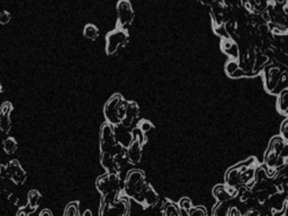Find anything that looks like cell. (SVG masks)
<instances>
[{
    "label": "cell",
    "instance_id": "6da1fadb",
    "mask_svg": "<svg viewBox=\"0 0 288 216\" xmlns=\"http://www.w3.org/2000/svg\"><path fill=\"white\" fill-rule=\"evenodd\" d=\"M125 147L118 142L115 135L114 125L109 122H105L100 127L99 133V150L100 153H109L111 155H118L124 151Z\"/></svg>",
    "mask_w": 288,
    "mask_h": 216
},
{
    "label": "cell",
    "instance_id": "7a4b0ae2",
    "mask_svg": "<svg viewBox=\"0 0 288 216\" xmlns=\"http://www.w3.org/2000/svg\"><path fill=\"white\" fill-rule=\"evenodd\" d=\"M129 101L125 100L121 94H114L104 106V116L106 122H109L113 125H118L122 123L126 109V105Z\"/></svg>",
    "mask_w": 288,
    "mask_h": 216
},
{
    "label": "cell",
    "instance_id": "3957f363",
    "mask_svg": "<svg viewBox=\"0 0 288 216\" xmlns=\"http://www.w3.org/2000/svg\"><path fill=\"white\" fill-rule=\"evenodd\" d=\"M146 184L148 182H146L144 171L141 169H132L126 174L123 192L126 196H129V198L135 199L145 187Z\"/></svg>",
    "mask_w": 288,
    "mask_h": 216
},
{
    "label": "cell",
    "instance_id": "277c9868",
    "mask_svg": "<svg viewBox=\"0 0 288 216\" xmlns=\"http://www.w3.org/2000/svg\"><path fill=\"white\" fill-rule=\"evenodd\" d=\"M129 32L125 28L117 27L114 31L109 32L106 35V54L107 55H114L118 52V50L126 45L129 42Z\"/></svg>",
    "mask_w": 288,
    "mask_h": 216
},
{
    "label": "cell",
    "instance_id": "5b68a950",
    "mask_svg": "<svg viewBox=\"0 0 288 216\" xmlns=\"http://www.w3.org/2000/svg\"><path fill=\"white\" fill-rule=\"evenodd\" d=\"M122 179L119 173H108L97 178L96 180V188L101 196H106L109 194H118L121 192Z\"/></svg>",
    "mask_w": 288,
    "mask_h": 216
},
{
    "label": "cell",
    "instance_id": "8992f818",
    "mask_svg": "<svg viewBox=\"0 0 288 216\" xmlns=\"http://www.w3.org/2000/svg\"><path fill=\"white\" fill-rule=\"evenodd\" d=\"M129 197L124 195H119L117 199L110 204H100L99 207V215H118L126 216L129 214Z\"/></svg>",
    "mask_w": 288,
    "mask_h": 216
},
{
    "label": "cell",
    "instance_id": "52a82bcc",
    "mask_svg": "<svg viewBox=\"0 0 288 216\" xmlns=\"http://www.w3.org/2000/svg\"><path fill=\"white\" fill-rule=\"evenodd\" d=\"M117 9V27L127 29L134 20L135 13L133 10L129 0H119L116 6Z\"/></svg>",
    "mask_w": 288,
    "mask_h": 216
},
{
    "label": "cell",
    "instance_id": "ba28073f",
    "mask_svg": "<svg viewBox=\"0 0 288 216\" xmlns=\"http://www.w3.org/2000/svg\"><path fill=\"white\" fill-rule=\"evenodd\" d=\"M135 200L139 204H141L144 208H152L158 205V203L160 202V197L159 194L154 190L152 186L150 184H146L143 190L135 198Z\"/></svg>",
    "mask_w": 288,
    "mask_h": 216
},
{
    "label": "cell",
    "instance_id": "9c48e42d",
    "mask_svg": "<svg viewBox=\"0 0 288 216\" xmlns=\"http://www.w3.org/2000/svg\"><path fill=\"white\" fill-rule=\"evenodd\" d=\"M232 11H233L232 9H230L229 7H226L225 5L223 4V1H215L211 6V14H212L213 18V24L214 25L225 24L226 21H229L232 18L231 17Z\"/></svg>",
    "mask_w": 288,
    "mask_h": 216
},
{
    "label": "cell",
    "instance_id": "30bf717a",
    "mask_svg": "<svg viewBox=\"0 0 288 216\" xmlns=\"http://www.w3.org/2000/svg\"><path fill=\"white\" fill-rule=\"evenodd\" d=\"M7 172L8 178L15 185H24L27 179V173L25 172L18 160H11L7 164Z\"/></svg>",
    "mask_w": 288,
    "mask_h": 216
},
{
    "label": "cell",
    "instance_id": "8fae6325",
    "mask_svg": "<svg viewBox=\"0 0 288 216\" xmlns=\"http://www.w3.org/2000/svg\"><path fill=\"white\" fill-rule=\"evenodd\" d=\"M212 194L217 202H230L239 195V188L230 187L227 185H216L213 188Z\"/></svg>",
    "mask_w": 288,
    "mask_h": 216
},
{
    "label": "cell",
    "instance_id": "7c38bea8",
    "mask_svg": "<svg viewBox=\"0 0 288 216\" xmlns=\"http://www.w3.org/2000/svg\"><path fill=\"white\" fill-rule=\"evenodd\" d=\"M144 143L136 136H133L131 144L127 147V157L129 164H139L142 159V150Z\"/></svg>",
    "mask_w": 288,
    "mask_h": 216
},
{
    "label": "cell",
    "instance_id": "4fadbf2b",
    "mask_svg": "<svg viewBox=\"0 0 288 216\" xmlns=\"http://www.w3.org/2000/svg\"><path fill=\"white\" fill-rule=\"evenodd\" d=\"M11 112H13V105L9 101H5L0 108V128L5 134H8L10 131Z\"/></svg>",
    "mask_w": 288,
    "mask_h": 216
},
{
    "label": "cell",
    "instance_id": "5bb4252c",
    "mask_svg": "<svg viewBox=\"0 0 288 216\" xmlns=\"http://www.w3.org/2000/svg\"><path fill=\"white\" fill-rule=\"evenodd\" d=\"M281 78V72L277 66H269L264 72V80H266V89L268 91H272L276 89Z\"/></svg>",
    "mask_w": 288,
    "mask_h": 216
},
{
    "label": "cell",
    "instance_id": "9a60e30c",
    "mask_svg": "<svg viewBox=\"0 0 288 216\" xmlns=\"http://www.w3.org/2000/svg\"><path fill=\"white\" fill-rule=\"evenodd\" d=\"M140 115V107L137 102L135 101H129L127 105H126V109H125V114H124V117L122 119V123L125 127H131V125L133 124V122L135 121Z\"/></svg>",
    "mask_w": 288,
    "mask_h": 216
},
{
    "label": "cell",
    "instance_id": "2e32d148",
    "mask_svg": "<svg viewBox=\"0 0 288 216\" xmlns=\"http://www.w3.org/2000/svg\"><path fill=\"white\" fill-rule=\"evenodd\" d=\"M100 163L108 173H119L121 166L114 155L109 153H100Z\"/></svg>",
    "mask_w": 288,
    "mask_h": 216
},
{
    "label": "cell",
    "instance_id": "e0dca14e",
    "mask_svg": "<svg viewBox=\"0 0 288 216\" xmlns=\"http://www.w3.org/2000/svg\"><path fill=\"white\" fill-rule=\"evenodd\" d=\"M221 50L223 53H225L226 55L230 56V59L238 60L240 58V49L238 44L232 39V37L230 39H223L221 41Z\"/></svg>",
    "mask_w": 288,
    "mask_h": 216
},
{
    "label": "cell",
    "instance_id": "ac0fdd59",
    "mask_svg": "<svg viewBox=\"0 0 288 216\" xmlns=\"http://www.w3.org/2000/svg\"><path fill=\"white\" fill-rule=\"evenodd\" d=\"M115 128V135H116V139L121 144H123L125 147H127L131 144L133 140V134L132 133L127 132V127L123 125V124H118V125L114 126Z\"/></svg>",
    "mask_w": 288,
    "mask_h": 216
},
{
    "label": "cell",
    "instance_id": "d6986e66",
    "mask_svg": "<svg viewBox=\"0 0 288 216\" xmlns=\"http://www.w3.org/2000/svg\"><path fill=\"white\" fill-rule=\"evenodd\" d=\"M161 214L166 216H180V206L169 199H166L164 205L162 206Z\"/></svg>",
    "mask_w": 288,
    "mask_h": 216
},
{
    "label": "cell",
    "instance_id": "ffe728a7",
    "mask_svg": "<svg viewBox=\"0 0 288 216\" xmlns=\"http://www.w3.org/2000/svg\"><path fill=\"white\" fill-rule=\"evenodd\" d=\"M41 199H42V195L41 192L36 190V189H32L29 190L27 194V204L31 206L32 208L36 209L41 203Z\"/></svg>",
    "mask_w": 288,
    "mask_h": 216
},
{
    "label": "cell",
    "instance_id": "44dd1931",
    "mask_svg": "<svg viewBox=\"0 0 288 216\" xmlns=\"http://www.w3.org/2000/svg\"><path fill=\"white\" fill-rule=\"evenodd\" d=\"M84 36L87 39L95 41V39H97V37L99 36V29H98V27L96 25L87 24L84 28Z\"/></svg>",
    "mask_w": 288,
    "mask_h": 216
},
{
    "label": "cell",
    "instance_id": "7402d4cb",
    "mask_svg": "<svg viewBox=\"0 0 288 216\" xmlns=\"http://www.w3.org/2000/svg\"><path fill=\"white\" fill-rule=\"evenodd\" d=\"M277 107L281 113H284V114H287L288 115V89L282 90L281 91V94L279 95Z\"/></svg>",
    "mask_w": 288,
    "mask_h": 216
},
{
    "label": "cell",
    "instance_id": "603a6c76",
    "mask_svg": "<svg viewBox=\"0 0 288 216\" xmlns=\"http://www.w3.org/2000/svg\"><path fill=\"white\" fill-rule=\"evenodd\" d=\"M17 147H18L17 141H16L14 137L9 136V137H7V139L5 140L4 149H5V151H6V153H7V154L15 153V152H16V150H17Z\"/></svg>",
    "mask_w": 288,
    "mask_h": 216
},
{
    "label": "cell",
    "instance_id": "cb8c5ba5",
    "mask_svg": "<svg viewBox=\"0 0 288 216\" xmlns=\"http://www.w3.org/2000/svg\"><path fill=\"white\" fill-rule=\"evenodd\" d=\"M231 206L229 205V202H219L217 205L214 206V209H213V215H227L229 213V209Z\"/></svg>",
    "mask_w": 288,
    "mask_h": 216
},
{
    "label": "cell",
    "instance_id": "d4e9b609",
    "mask_svg": "<svg viewBox=\"0 0 288 216\" xmlns=\"http://www.w3.org/2000/svg\"><path fill=\"white\" fill-rule=\"evenodd\" d=\"M268 62V56L264 54H256V60H254V66H253V72L257 73L258 71H260Z\"/></svg>",
    "mask_w": 288,
    "mask_h": 216
},
{
    "label": "cell",
    "instance_id": "484cf974",
    "mask_svg": "<svg viewBox=\"0 0 288 216\" xmlns=\"http://www.w3.org/2000/svg\"><path fill=\"white\" fill-rule=\"evenodd\" d=\"M65 216H79V202H71L66 206L63 213Z\"/></svg>",
    "mask_w": 288,
    "mask_h": 216
},
{
    "label": "cell",
    "instance_id": "4316f807",
    "mask_svg": "<svg viewBox=\"0 0 288 216\" xmlns=\"http://www.w3.org/2000/svg\"><path fill=\"white\" fill-rule=\"evenodd\" d=\"M240 69V64L239 62H238V60H234V59H230L227 62H226L225 64V73L229 76V77H231L234 72H235L236 70Z\"/></svg>",
    "mask_w": 288,
    "mask_h": 216
},
{
    "label": "cell",
    "instance_id": "83f0119b",
    "mask_svg": "<svg viewBox=\"0 0 288 216\" xmlns=\"http://www.w3.org/2000/svg\"><path fill=\"white\" fill-rule=\"evenodd\" d=\"M213 27H214V32H215V34L217 35V36H219L221 39H230L231 36H230L229 32L226 31V27H225V24H222V25H214L213 24Z\"/></svg>",
    "mask_w": 288,
    "mask_h": 216
},
{
    "label": "cell",
    "instance_id": "f1b7e54d",
    "mask_svg": "<svg viewBox=\"0 0 288 216\" xmlns=\"http://www.w3.org/2000/svg\"><path fill=\"white\" fill-rule=\"evenodd\" d=\"M137 127H139L142 132H144L146 134V133L150 132V131L154 127V125L150 122L149 119H142V121H140V123L137 124Z\"/></svg>",
    "mask_w": 288,
    "mask_h": 216
},
{
    "label": "cell",
    "instance_id": "f546056e",
    "mask_svg": "<svg viewBox=\"0 0 288 216\" xmlns=\"http://www.w3.org/2000/svg\"><path fill=\"white\" fill-rule=\"evenodd\" d=\"M206 216L207 215V210L204 206H196L189 210V216Z\"/></svg>",
    "mask_w": 288,
    "mask_h": 216
},
{
    "label": "cell",
    "instance_id": "4dcf8cb0",
    "mask_svg": "<svg viewBox=\"0 0 288 216\" xmlns=\"http://www.w3.org/2000/svg\"><path fill=\"white\" fill-rule=\"evenodd\" d=\"M223 4L225 5L226 7H229L230 9H238V8H241L243 6L242 0H222Z\"/></svg>",
    "mask_w": 288,
    "mask_h": 216
},
{
    "label": "cell",
    "instance_id": "1f68e13d",
    "mask_svg": "<svg viewBox=\"0 0 288 216\" xmlns=\"http://www.w3.org/2000/svg\"><path fill=\"white\" fill-rule=\"evenodd\" d=\"M179 206H180V208L185 209V210H187L189 213V210L193 208V203H191V200L188 197H184V198L180 199Z\"/></svg>",
    "mask_w": 288,
    "mask_h": 216
},
{
    "label": "cell",
    "instance_id": "d6a6232c",
    "mask_svg": "<svg viewBox=\"0 0 288 216\" xmlns=\"http://www.w3.org/2000/svg\"><path fill=\"white\" fill-rule=\"evenodd\" d=\"M34 212H35V209H34V208H32L31 206H29V205L27 204V206H25V207H21V210H19V212H17V216L31 215L32 213H34Z\"/></svg>",
    "mask_w": 288,
    "mask_h": 216
},
{
    "label": "cell",
    "instance_id": "836d02e7",
    "mask_svg": "<svg viewBox=\"0 0 288 216\" xmlns=\"http://www.w3.org/2000/svg\"><path fill=\"white\" fill-rule=\"evenodd\" d=\"M10 18H11L10 14H9L7 10L1 11V14H0V23H1L2 25L8 24V23L10 21Z\"/></svg>",
    "mask_w": 288,
    "mask_h": 216
},
{
    "label": "cell",
    "instance_id": "e575fe53",
    "mask_svg": "<svg viewBox=\"0 0 288 216\" xmlns=\"http://www.w3.org/2000/svg\"><path fill=\"white\" fill-rule=\"evenodd\" d=\"M242 213L240 212L239 208H236V207H233V206H231L229 209V213H227V216H233V215H241Z\"/></svg>",
    "mask_w": 288,
    "mask_h": 216
},
{
    "label": "cell",
    "instance_id": "d590c367",
    "mask_svg": "<svg viewBox=\"0 0 288 216\" xmlns=\"http://www.w3.org/2000/svg\"><path fill=\"white\" fill-rule=\"evenodd\" d=\"M0 170H1V178H2V179H5V177H6V176L8 177L7 166H5V164H1V166H0Z\"/></svg>",
    "mask_w": 288,
    "mask_h": 216
},
{
    "label": "cell",
    "instance_id": "8d00e7d4",
    "mask_svg": "<svg viewBox=\"0 0 288 216\" xmlns=\"http://www.w3.org/2000/svg\"><path fill=\"white\" fill-rule=\"evenodd\" d=\"M215 1H217V0H199V2L201 5H205V6H212Z\"/></svg>",
    "mask_w": 288,
    "mask_h": 216
},
{
    "label": "cell",
    "instance_id": "74e56055",
    "mask_svg": "<svg viewBox=\"0 0 288 216\" xmlns=\"http://www.w3.org/2000/svg\"><path fill=\"white\" fill-rule=\"evenodd\" d=\"M39 216H53V213L51 212L50 209L45 208V209H43L42 212L39 213Z\"/></svg>",
    "mask_w": 288,
    "mask_h": 216
},
{
    "label": "cell",
    "instance_id": "f35d334b",
    "mask_svg": "<svg viewBox=\"0 0 288 216\" xmlns=\"http://www.w3.org/2000/svg\"><path fill=\"white\" fill-rule=\"evenodd\" d=\"M288 0H276V4L278 5V6H284V5L287 4Z\"/></svg>",
    "mask_w": 288,
    "mask_h": 216
},
{
    "label": "cell",
    "instance_id": "ab89813d",
    "mask_svg": "<svg viewBox=\"0 0 288 216\" xmlns=\"http://www.w3.org/2000/svg\"><path fill=\"white\" fill-rule=\"evenodd\" d=\"M82 215H84V216H86V215H90V216H91V215H92V213H91L90 210H86V212H84V214H82Z\"/></svg>",
    "mask_w": 288,
    "mask_h": 216
}]
</instances>
